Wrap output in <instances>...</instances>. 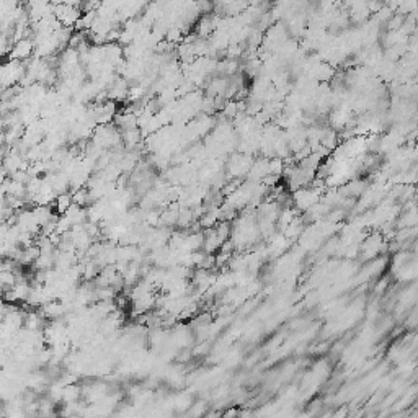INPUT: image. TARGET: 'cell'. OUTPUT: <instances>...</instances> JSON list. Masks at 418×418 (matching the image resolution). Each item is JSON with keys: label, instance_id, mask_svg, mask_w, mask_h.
<instances>
[{"label": "cell", "instance_id": "6da1fadb", "mask_svg": "<svg viewBox=\"0 0 418 418\" xmlns=\"http://www.w3.org/2000/svg\"><path fill=\"white\" fill-rule=\"evenodd\" d=\"M72 204H74L72 195H70V193H61V195H57L56 201H54V209L59 216H62Z\"/></svg>", "mask_w": 418, "mask_h": 418}, {"label": "cell", "instance_id": "7a4b0ae2", "mask_svg": "<svg viewBox=\"0 0 418 418\" xmlns=\"http://www.w3.org/2000/svg\"><path fill=\"white\" fill-rule=\"evenodd\" d=\"M31 51H33V44H31V41H28V39H23L20 41L18 44L15 46L13 51H11V59H25L28 57L29 54H31Z\"/></svg>", "mask_w": 418, "mask_h": 418}, {"label": "cell", "instance_id": "3957f363", "mask_svg": "<svg viewBox=\"0 0 418 418\" xmlns=\"http://www.w3.org/2000/svg\"><path fill=\"white\" fill-rule=\"evenodd\" d=\"M82 396V387L77 386L74 382V384H67L64 386V397H62V402H77L79 397Z\"/></svg>", "mask_w": 418, "mask_h": 418}]
</instances>
